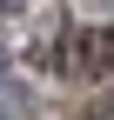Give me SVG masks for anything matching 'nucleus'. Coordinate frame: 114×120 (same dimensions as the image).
Masks as SVG:
<instances>
[{
	"label": "nucleus",
	"instance_id": "1",
	"mask_svg": "<svg viewBox=\"0 0 114 120\" xmlns=\"http://www.w3.org/2000/svg\"><path fill=\"white\" fill-rule=\"evenodd\" d=\"M107 53H114V40H107V34H81V40H74V60H81L74 73H94Z\"/></svg>",
	"mask_w": 114,
	"mask_h": 120
},
{
	"label": "nucleus",
	"instance_id": "2",
	"mask_svg": "<svg viewBox=\"0 0 114 120\" xmlns=\"http://www.w3.org/2000/svg\"><path fill=\"white\" fill-rule=\"evenodd\" d=\"M0 87H7V47H0Z\"/></svg>",
	"mask_w": 114,
	"mask_h": 120
}]
</instances>
